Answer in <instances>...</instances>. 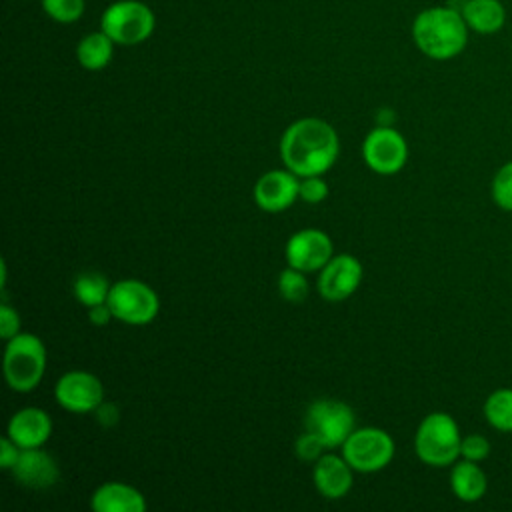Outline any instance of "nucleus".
<instances>
[{
  "mask_svg": "<svg viewBox=\"0 0 512 512\" xmlns=\"http://www.w3.org/2000/svg\"><path fill=\"white\" fill-rule=\"evenodd\" d=\"M340 152L336 130L320 118H302L290 124L280 138V158L296 176H322Z\"/></svg>",
  "mask_w": 512,
  "mask_h": 512,
  "instance_id": "obj_1",
  "label": "nucleus"
},
{
  "mask_svg": "<svg viewBox=\"0 0 512 512\" xmlns=\"http://www.w3.org/2000/svg\"><path fill=\"white\" fill-rule=\"evenodd\" d=\"M468 24L460 10L452 6H434L422 10L414 24L412 36L422 54L432 60H450L468 44Z\"/></svg>",
  "mask_w": 512,
  "mask_h": 512,
  "instance_id": "obj_2",
  "label": "nucleus"
},
{
  "mask_svg": "<svg viewBox=\"0 0 512 512\" xmlns=\"http://www.w3.org/2000/svg\"><path fill=\"white\" fill-rule=\"evenodd\" d=\"M460 444V428L448 412L426 414L414 436L416 456L434 468L452 466L460 458Z\"/></svg>",
  "mask_w": 512,
  "mask_h": 512,
  "instance_id": "obj_3",
  "label": "nucleus"
},
{
  "mask_svg": "<svg viewBox=\"0 0 512 512\" xmlns=\"http://www.w3.org/2000/svg\"><path fill=\"white\" fill-rule=\"evenodd\" d=\"M46 370V346L30 332H18L6 340L4 378L14 392L34 390Z\"/></svg>",
  "mask_w": 512,
  "mask_h": 512,
  "instance_id": "obj_4",
  "label": "nucleus"
},
{
  "mask_svg": "<svg viewBox=\"0 0 512 512\" xmlns=\"http://www.w3.org/2000/svg\"><path fill=\"white\" fill-rule=\"evenodd\" d=\"M112 316L124 324H150L160 312L158 294L142 280H118L112 284L108 302Z\"/></svg>",
  "mask_w": 512,
  "mask_h": 512,
  "instance_id": "obj_5",
  "label": "nucleus"
},
{
  "mask_svg": "<svg viewBox=\"0 0 512 512\" xmlns=\"http://www.w3.org/2000/svg\"><path fill=\"white\" fill-rule=\"evenodd\" d=\"M342 456L356 472H378L394 458V440L382 428H354L342 444Z\"/></svg>",
  "mask_w": 512,
  "mask_h": 512,
  "instance_id": "obj_6",
  "label": "nucleus"
},
{
  "mask_svg": "<svg viewBox=\"0 0 512 512\" xmlns=\"http://www.w3.org/2000/svg\"><path fill=\"white\" fill-rule=\"evenodd\" d=\"M306 430L312 432L324 448H336L346 442V438L354 432V412L352 408L334 398L314 400L304 418Z\"/></svg>",
  "mask_w": 512,
  "mask_h": 512,
  "instance_id": "obj_7",
  "label": "nucleus"
},
{
  "mask_svg": "<svg viewBox=\"0 0 512 512\" xmlns=\"http://www.w3.org/2000/svg\"><path fill=\"white\" fill-rule=\"evenodd\" d=\"M152 28L154 16L150 8L134 0L116 2L102 16V32L118 44H138L150 36Z\"/></svg>",
  "mask_w": 512,
  "mask_h": 512,
  "instance_id": "obj_8",
  "label": "nucleus"
},
{
  "mask_svg": "<svg viewBox=\"0 0 512 512\" xmlns=\"http://www.w3.org/2000/svg\"><path fill=\"white\" fill-rule=\"evenodd\" d=\"M362 158L378 174H396L408 160V144L398 130L378 126L364 138Z\"/></svg>",
  "mask_w": 512,
  "mask_h": 512,
  "instance_id": "obj_9",
  "label": "nucleus"
},
{
  "mask_svg": "<svg viewBox=\"0 0 512 512\" xmlns=\"http://www.w3.org/2000/svg\"><path fill=\"white\" fill-rule=\"evenodd\" d=\"M54 398L64 410L86 414L94 412L104 402V388L92 372L70 370L58 378Z\"/></svg>",
  "mask_w": 512,
  "mask_h": 512,
  "instance_id": "obj_10",
  "label": "nucleus"
},
{
  "mask_svg": "<svg viewBox=\"0 0 512 512\" xmlns=\"http://www.w3.org/2000/svg\"><path fill=\"white\" fill-rule=\"evenodd\" d=\"M334 256L332 240L326 232L318 228H304L290 236L286 244L288 266L302 272L322 270Z\"/></svg>",
  "mask_w": 512,
  "mask_h": 512,
  "instance_id": "obj_11",
  "label": "nucleus"
},
{
  "mask_svg": "<svg viewBox=\"0 0 512 512\" xmlns=\"http://www.w3.org/2000/svg\"><path fill=\"white\" fill-rule=\"evenodd\" d=\"M362 282V264L352 254H338L328 260V264L320 270V278L316 282L318 292L324 300L338 302L356 292Z\"/></svg>",
  "mask_w": 512,
  "mask_h": 512,
  "instance_id": "obj_12",
  "label": "nucleus"
},
{
  "mask_svg": "<svg viewBox=\"0 0 512 512\" xmlns=\"http://www.w3.org/2000/svg\"><path fill=\"white\" fill-rule=\"evenodd\" d=\"M300 196V182L294 172L270 170L254 186V200L264 212H282Z\"/></svg>",
  "mask_w": 512,
  "mask_h": 512,
  "instance_id": "obj_13",
  "label": "nucleus"
},
{
  "mask_svg": "<svg viewBox=\"0 0 512 512\" xmlns=\"http://www.w3.org/2000/svg\"><path fill=\"white\" fill-rule=\"evenodd\" d=\"M14 480L26 488L42 490L50 488L60 478V468L56 460L40 448H22L16 464L10 468Z\"/></svg>",
  "mask_w": 512,
  "mask_h": 512,
  "instance_id": "obj_14",
  "label": "nucleus"
},
{
  "mask_svg": "<svg viewBox=\"0 0 512 512\" xmlns=\"http://www.w3.org/2000/svg\"><path fill=\"white\" fill-rule=\"evenodd\" d=\"M312 480L316 490L328 498L338 500L348 494L352 488V466L346 462L344 456L336 454H322L314 462Z\"/></svg>",
  "mask_w": 512,
  "mask_h": 512,
  "instance_id": "obj_15",
  "label": "nucleus"
},
{
  "mask_svg": "<svg viewBox=\"0 0 512 512\" xmlns=\"http://www.w3.org/2000/svg\"><path fill=\"white\" fill-rule=\"evenodd\" d=\"M52 434V420L42 408H22L18 410L6 428V436L14 440L20 448H40Z\"/></svg>",
  "mask_w": 512,
  "mask_h": 512,
  "instance_id": "obj_16",
  "label": "nucleus"
},
{
  "mask_svg": "<svg viewBox=\"0 0 512 512\" xmlns=\"http://www.w3.org/2000/svg\"><path fill=\"white\" fill-rule=\"evenodd\" d=\"M90 508L94 512H144L146 498L130 484L106 482L92 492Z\"/></svg>",
  "mask_w": 512,
  "mask_h": 512,
  "instance_id": "obj_17",
  "label": "nucleus"
},
{
  "mask_svg": "<svg viewBox=\"0 0 512 512\" xmlns=\"http://www.w3.org/2000/svg\"><path fill=\"white\" fill-rule=\"evenodd\" d=\"M450 488L452 494L462 502H478L488 490V476L480 462L458 458L450 468Z\"/></svg>",
  "mask_w": 512,
  "mask_h": 512,
  "instance_id": "obj_18",
  "label": "nucleus"
},
{
  "mask_svg": "<svg viewBox=\"0 0 512 512\" xmlns=\"http://www.w3.org/2000/svg\"><path fill=\"white\" fill-rule=\"evenodd\" d=\"M460 12L468 28L476 34H496L506 24V8L502 0H466Z\"/></svg>",
  "mask_w": 512,
  "mask_h": 512,
  "instance_id": "obj_19",
  "label": "nucleus"
},
{
  "mask_svg": "<svg viewBox=\"0 0 512 512\" xmlns=\"http://www.w3.org/2000/svg\"><path fill=\"white\" fill-rule=\"evenodd\" d=\"M484 420L498 432L512 434V388H498L488 394L482 406Z\"/></svg>",
  "mask_w": 512,
  "mask_h": 512,
  "instance_id": "obj_20",
  "label": "nucleus"
},
{
  "mask_svg": "<svg viewBox=\"0 0 512 512\" xmlns=\"http://www.w3.org/2000/svg\"><path fill=\"white\" fill-rule=\"evenodd\" d=\"M112 38L106 32H94L88 34L76 50L78 62L86 70H100L104 68L112 58Z\"/></svg>",
  "mask_w": 512,
  "mask_h": 512,
  "instance_id": "obj_21",
  "label": "nucleus"
},
{
  "mask_svg": "<svg viewBox=\"0 0 512 512\" xmlns=\"http://www.w3.org/2000/svg\"><path fill=\"white\" fill-rule=\"evenodd\" d=\"M110 288H112V284L100 272H82V274L76 276L74 286H72L74 298L80 304H84L86 308L108 302Z\"/></svg>",
  "mask_w": 512,
  "mask_h": 512,
  "instance_id": "obj_22",
  "label": "nucleus"
},
{
  "mask_svg": "<svg viewBox=\"0 0 512 512\" xmlns=\"http://www.w3.org/2000/svg\"><path fill=\"white\" fill-rule=\"evenodd\" d=\"M278 290L284 300L298 304L308 296V280L302 270L288 266L278 276Z\"/></svg>",
  "mask_w": 512,
  "mask_h": 512,
  "instance_id": "obj_23",
  "label": "nucleus"
},
{
  "mask_svg": "<svg viewBox=\"0 0 512 512\" xmlns=\"http://www.w3.org/2000/svg\"><path fill=\"white\" fill-rule=\"evenodd\" d=\"M490 194L500 210L512 212V160L504 162L492 176Z\"/></svg>",
  "mask_w": 512,
  "mask_h": 512,
  "instance_id": "obj_24",
  "label": "nucleus"
},
{
  "mask_svg": "<svg viewBox=\"0 0 512 512\" xmlns=\"http://www.w3.org/2000/svg\"><path fill=\"white\" fill-rule=\"evenodd\" d=\"M44 10L58 22H74L84 10V0H42Z\"/></svg>",
  "mask_w": 512,
  "mask_h": 512,
  "instance_id": "obj_25",
  "label": "nucleus"
},
{
  "mask_svg": "<svg viewBox=\"0 0 512 512\" xmlns=\"http://www.w3.org/2000/svg\"><path fill=\"white\" fill-rule=\"evenodd\" d=\"M490 440L482 434H468L462 436L460 444V458L472 460V462H482L490 456Z\"/></svg>",
  "mask_w": 512,
  "mask_h": 512,
  "instance_id": "obj_26",
  "label": "nucleus"
},
{
  "mask_svg": "<svg viewBox=\"0 0 512 512\" xmlns=\"http://www.w3.org/2000/svg\"><path fill=\"white\" fill-rule=\"evenodd\" d=\"M328 196V184L320 176H306L300 182V198L310 204H318Z\"/></svg>",
  "mask_w": 512,
  "mask_h": 512,
  "instance_id": "obj_27",
  "label": "nucleus"
},
{
  "mask_svg": "<svg viewBox=\"0 0 512 512\" xmlns=\"http://www.w3.org/2000/svg\"><path fill=\"white\" fill-rule=\"evenodd\" d=\"M324 444L312 434V432H304L298 440H296V454L300 460H308V462H316L322 456Z\"/></svg>",
  "mask_w": 512,
  "mask_h": 512,
  "instance_id": "obj_28",
  "label": "nucleus"
},
{
  "mask_svg": "<svg viewBox=\"0 0 512 512\" xmlns=\"http://www.w3.org/2000/svg\"><path fill=\"white\" fill-rule=\"evenodd\" d=\"M20 332V316L10 304H2L0 308V334L4 340H10Z\"/></svg>",
  "mask_w": 512,
  "mask_h": 512,
  "instance_id": "obj_29",
  "label": "nucleus"
},
{
  "mask_svg": "<svg viewBox=\"0 0 512 512\" xmlns=\"http://www.w3.org/2000/svg\"><path fill=\"white\" fill-rule=\"evenodd\" d=\"M20 446L14 442V440H10L8 436L6 438H2L0 440V466L4 468V470H10L14 464H16V460H18V456H20Z\"/></svg>",
  "mask_w": 512,
  "mask_h": 512,
  "instance_id": "obj_30",
  "label": "nucleus"
},
{
  "mask_svg": "<svg viewBox=\"0 0 512 512\" xmlns=\"http://www.w3.org/2000/svg\"><path fill=\"white\" fill-rule=\"evenodd\" d=\"M94 412H96L98 422L104 424V426H112V424L118 422V408L110 402H102Z\"/></svg>",
  "mask_w": 512,
  "mask_h": 512,
  "instance_id": "obj_31",
  "label": "nucleus"
},
{
  "mask_svg": "<svg viewBox=\"0 0 512 512\" xmlns=\"http://www.w3.org/2000/svg\"><path fill=\"white\" fill-rule=\"evenodd\" d=\"M88 316H90V322L96 324V326H104V324H108L110 318H114L112 310H110V306L106 302L88 308Z\"/></svg>",
  "mask_w": 512,
  "mask_h": 512,
  "instance_id": "obj_32",
  "label": "nucleus"
}]
</instances>
